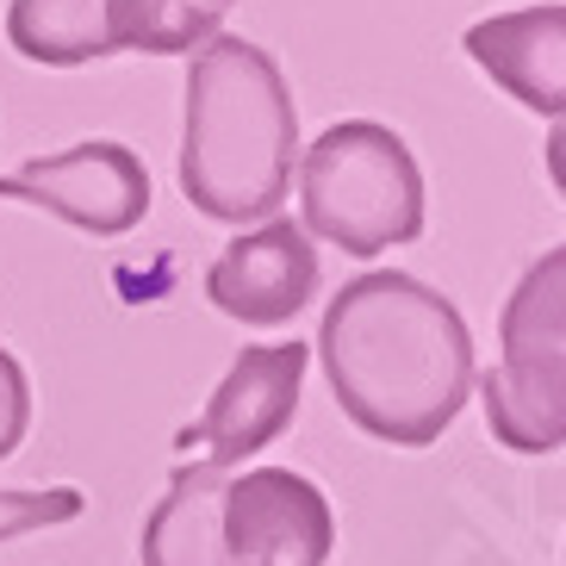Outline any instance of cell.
<instances>
[{
  "instance_id": "1",
  "label": "cell",
  "mask_w": 566,
  "mask_h": 566,
  "mask_svg": "<svg viewBox=\"0 0 566 566\" xmlns=\"http://www.w3.org/2000/svg\"><path fill=\"white\" fill-rule=\"evenodd\" d=\"M336 411L392 449H430L473 399V336L454 300L399 268L355 274L317 324Z\"/></svg>"
},
{
  "instance_id": "2",
  "label": "cell",
  "mask_w": 566,
  "mask_h": 566,
  "mask_svg": "<svg viewBox=\"0 0 566 566\" xmlns=\"http://www.w3.org/2000/svg\"><path fill=\"white\" fill-rule=\"evenodd\" d=\"M300 106L286 94L281 63L250 38L218 32L187 63L181 113V193L218 224L274 218L293 187Z\"/></svg>"
},
{
  "instance_id": "3",
  "label": "cell",
  "mask_w": 566,
  "mask_h": 566,
  "mask_svg": "<svg viewBox=\"0 0 566 566\" xmlns=\"http://www.w3.org/2000/svg\"><path fill=\"white\" fill-rule=\"evenodd\" d=\"M305 237L343 255H380L423 231V168L411 144L380 118H343L300 156Z\"/></svg>"
},
{
  "instance_id": "4",
  "label": "cell",
  "mask_w": 566,
  "mask_h": 566,
  "mask_svg": "<svg viewBox=\"0 0 566 566\" xmlns=\"http://www.w3.org/2000/svg\"><path fill=\"white\" fill-rule=\"evenodd\" d=\"M485 430L511 454H560L566 442V250L516 281L499 317V367L485 374Z\"/></svg>"
},
{
  "instance_id": "5",
  "label": "cell",
  "mask_w": 566,
  "mask_h": 566,
  "mask_svg": "<svg viewBox=\"0 0 566 566\" xmlns=\"http://www.w3.org/2000/svg\"><path fill=\"white\" fill-rule=\"evenodd\" d=\"M237 0H13L7 44L25 63L82 69L94 56H181L212 44Z\"/></svg>"
},
{
  "instance_id": "6",
  "label": "cell",
  "mask_w": 566,
  "mask_h": 566,
  "mask_svg": "<svg viewBox=\"0 0 566 566\" xmlns=\"http://www.w3.org/2000/svg\"><path fill=\"white\" fill-rule=\"evenodd\" d=\"M0 200L44 206L82 237L113 243V237H132L150 218V168L118 137H87L75 150L32 156L13 175H0Z\"/></svg>"
},
{
  "instance_id": "7",
  "label": "cell",
  "mask_w": 566,
  "mask_h": 566,
  "mask_svg": "<svg viewBox=\"0 0 566 566\" xmlns=\"http://www.w3.org/2000/svg\"><path fill=\"white\" fill-rule=\"evenodd\" d=\"M305 343H250L224 367V380L212 386L200 423H187L181 442L200 449L206 467L231 473L250 454H262L268 442H281L286 423L300 417V386H305Z\"/></svg>"
},
{
  "instance_id": "8",
  "label": "cell",
  "mask_w": 566,
  "mask_h": 566,
  "mask_svg": "<svg viewBox=\"0 0 566 566\" xmlns=\"http://www.w3.org/2000/svg\"><path fill=\"white\" fill-rule=\"evenodd\" d=\"M218 542L231 566H324L336 548V511L317 480L293 467H250L224 480Z\"/></svg>"
},
{
  "instance_id": "9",
  "label": "cell",
  "mask_w": 566,
  "mask_h": 566,
  "mask_svg": "<svg viewBox=\"0 0 566 566\" xmlns=\"http://www.w3.org/2000/svg\"><path fill=\"white\" fill-rule=\"evenodd\" d=\"M317 293V250L293 218H268L206 268V300L250 331H281Z\"/></svg>"
},
{
  "instance_id": "10",
  "label": "cell",
  "mask_w": 566,
  "mask_h": 566,
  "mask_svg": "<svg viewBox=\"0 0 566 566\" xmlns=\"http://www.w3.org/2000/svg\"><path fill=\"white\" fill-rule=\"evenodd\" d=\"M467 56L530 113H566V7H516L467 25Z\"/></svg>"
},
{
  "instance_id": "11",
  "label": "cell",
  "mask_w": 566,
  "mask_h": 566,
  "mask_svg": "<svg viewBox=\"0 0 566 566\" xmlns=\"http://www.w3.org/2000/svg\"><path fill=\"white\" fill-rule=\"evenodd\" d=\"M218 504H224V473L206 461H181L168 473V492L144 516L137 560L144 566H231L218 542Z\"/></svg>"
},
{
  "instance_id": "12",
  "label": "cell",
  "mask_w": 566,
  "mask_h": 566,
  "mask_svg": "<svg viewBox=\"0 0 566 566\" xmlns=\"http://www.w3.org/2000/svg\"><path fill=\"white\" fill-rule=\"evenodd\" d=\"M82 511H87V499L75 485H44V492H32V485H0V548L19 542V535H32V530L75 523Z\"/></svg>"
},
{
  "instance_id": "13",
  "label": "cell",
  "mask_w": 566,
  "mask_h": 566,
  "mask_svg": "<svg viewBox=\"0 0 566 566\" xmlns=\"http://www.w3.org/2000/svg\"><path fill=\"white\" fill-rule=\"evenodd\" d=\"M25 430H32V380L13 349H0V461L25 442Z\"/></svg>"
}]
</instances>
